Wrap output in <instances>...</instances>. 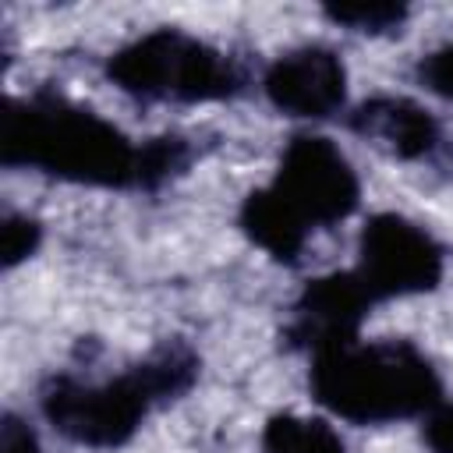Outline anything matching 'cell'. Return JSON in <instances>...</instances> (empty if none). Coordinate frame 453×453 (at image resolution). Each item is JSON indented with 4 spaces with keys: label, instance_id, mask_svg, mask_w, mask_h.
I'll use <instances>...</instances> for the list:
<instances>
[{
    "label": "cell",
    "instance_id": "cell-1",
    "mask_svg": "<svg viewBox=\"0 0 453 453\" xmlns=\"http://www.w3.org/2000/svg\"><path fill=\"white\" fill-rule=\"evenodd\" d=\"M0 163L85 188L145 191V142L53 88L4 103Z\"/></svg>",
    "mask_w": 453,
    "mask_h": 453
},
{
    "label": "cell",
    "instance_id": "cell-2",
    "mask_svg": "<svg viewBox=\"0 0 453 453\" xmlns=\"http://www.w3.org/2000/svg\"><path fill=\"white\" fill-rule=\"evenodd\" d=\"M202 372V357L188 340H163L142 361L110 379H81L57 372L39 386L46 425L85 449L127 446L156 407L180 400Z\"/></svg>",
    "mask_w": 453,
    "mask_h": 453
},
{
    "label": "cell",
    "instance_id": "cell-3",
    "mask_svg": "<svg viewBox=\"0 0 453 453\" xmlns=\"http://www.w3.org/2000/svg\"><path fill=\"white\" fill-rule=\"evenodd\" d=\"M361 205L350 159L326 134L297 131L280 152L269 184L251 188L237 209L241 234L280 265H297L315 230L336 226Z\"/></svg>",
    "mask_w": 453,
    "mask_h": 453
},
{
    "label": "cell",
    "instance_id": "cell-4",
    "mask_svg": "<svg viewBox=\"0 0 453 453\" xmlns=\"http://www.w3.org/2000/svg\"><path fill=\"white\" fill-rule=\"evenodd\" d=\"M308 389L319 407L350 425L425 418L442 403V379L411 340H350L311 357Z\"/></svg>",
    "mask_w": 453,
    "mask_h": 453
},
{
    "label": "cell",
    "instance_id": "cell-5",
    "mask_svg": "<svg viewBox=\"0 0 453 453\" xmlns=\"http://www.w3.org/2000/svg\"><path fill=\"white\" fill-rule=\"evenodd\" d=\"M106 78L138 103H226L244 96L248 67L219 46L159 25L106 57Z\"/></svg>",
    "mask_w": 453,
    "mask_h": 453
},
{
    "label": "cell",
    "instance_id": "cell-6",
    "mask_svg": "<svg viewBox=\"0 0 453 453\" xmlns=\"http://www.w3.org/2000/svg\"><path fill=\"white\" fill-rule=\"evenodd\" d=\"M442 273L446 251L421 223L400 212H375L361 226L354 276L375 304L428 294L442 283Z\"/></svg>",
    "mask_w": 453,
    "mask_h": 453
},
{
    "label": "cell",
    "instance_id": "cell-7",
    "mask_svg": "<svg viewBox=\"0 0 453 453\" xmlns=\"http://www.w3.org/2000/svg\"><path fill=\"white\" fill-rule=\"evenodd\" d=\"M375 301L354 276V269H336L326 276H315L301 287L290 319L280 333L287 350H304V354H322L329 347L350 343L361 333V322Z\"/></svg>",
    "mask_w": 453,
    "mask_h": 453
},
{
    "label": "cell",
    "instance_id": "cell-8",
    "mask_svg": "<svg viewBox=\"0 0 453 453\" xmlns=\"http://www.w3.org/2000/svg\"><path fill=\"white\" fill-rule=\"evenodd\" d=\"M262 92L287 117L329 120L347 106V67L329 46H294L265 67Z\"/></svg>",
    "mask_w": 453,
    "mask_h": 453
},
{
    "label": "cell",
    "instance_id": "cell-9",
    "mask_svg": "<svg viewBox=\"0 0 453 453\" xmlns=\"http://www.w3.org/2000/svg\"><path fill=\"white\" fill-rule=\"evenodd\" d=\"M347 127L400 163H428L442 152L446 131L432 110L407 96H368L347 113Z\"/></svg>",
    "mask_w": 453,
    "mask_h": 453
},
{
    "label": "cell",
    "instance_id": "cell-10",
    "mask_svg": "<svg viewBox=\"0 0 453 453\" xmlns=\"http://www.w3.org/2000/svg\"><path fill=\"white\" fill-rule=\"evenodd\" d=\"M262 453H347V446L326 418H304L283 411L265 421Z\"/></svg>",
    "mask_w": 453,
    "mask_h": 453
},
{
    "label": "cell",
    "instance_id": "cell-11",
    "mask_svg": "<svg viewBox=\"0 0 453 453\" xmlns=\"http://www.w3.org/2000/svg\"><path fill=\"white\" fill-rule=\"evenodd\" d=\"M322 14L333 25H343L347 32H361V35H393L403 28V21L411 18L407 4H393V0H354V4H326Z\"/></svg>",
    "mask_w": 453,
    "mask_h": 453
},
{
    "label": "cell",
    "instance_id": "cell-12",
    "mask_svg": "<svg viewBox=\"0 0 453 453\" xmlns=\"http://www.w3.org/2000/svg\"><path fill=\"white\" fill-rule=\"evenodd\" d=\"M42 244V226L39 219L25 216V212H4V226H0V262L4 269L21 265L25 258H32Z\"/></svg>",
    "mask_w": 453,
    "mask_h": 453
},
{
    "label": "cell",
    "instance_id": "cell-13",
    "mask_svg": "<svg viewBox=\"0 0 453 453\" xmlns=\"http://www.w3.org/2000/svg\"><path fill=\"white\" fill-rule=\"evenodd\" d=\"M414 81L425 92L453 103V42H442V46L421 53L414 64Z\"/></svg>",
    "mask_w": 453,
    "mask_h": 453
},
{
    "label": "cell",
    "instance_id": "cell-14",
    "mask_svg": "<svg viewBox=\"0 0 453 453\" xmlns=\"http://www.w3.org/2000/svg\"><path fill=\"white\" fill-rule=\"evenodd\" d=\"M0 453H42L35 428L14 411H7L0 421Z\"/></svg>",
    "mask_w": 453,
    "mask_h": 453
},
{
    "label": "cell",
    "instance_id": "cell-15",
    "mask_svg": "<svg viewBox=\"0 0 453 453\" xmlns=\"http://www.w3.org/2000/svg\"><path fill=\"white\" fill-rule=\"evenodd\" d=\"M421 439L432 453H453V403H439L425 414V425H421Z\"/></svg>",
    "mask_w": 453,
    "mask_h": 453
}]
</instances>
